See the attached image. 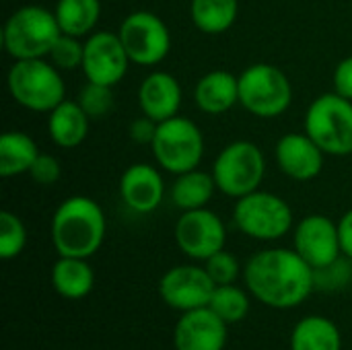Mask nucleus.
Instances as JSON below:
<instances>
[{"mask_svg": "<svg viewBox=\"0 0 352 350\" xmlns=\"http://www.w3.org/2000/svg\"><path fill=\"white\" fill-rule=\"evenodd\" d=\"M39 157L37 142L21 130H8L0 136V175L14 177L29 173Z\"/></svg>", "mask_w": 352, "mask_h": 350, "instance_id": "obj_23", "label": "nucleus"}, {"mask_svg": "<svg viewBox=\"0 0 352 350\" xmlns=\"http://www.w3.org/2000/svg\"><path fill=\"white\" fill-rule=\"evenodd\" d=\"M151 149L161 169L179 175L196 169L202 163L204 134L194 120L175 116L157 126Z\"/></svg>", "mask_w": 352, "mask_h": 350, "instance_id": "obj_8", "label": "nucleus"}, {"mask_svg": "<svg viewBox=\"0 0 352 350\" xmlns=\"http://www.w3.org/2000/svg\"><path fill=\"white\" fill-rule=\"evenodd\" d=\"M293 245L316 272L332 268L342 254L338 223L326 215H307L295 227Z\"/></svg>", "mask_w": 352, "mask_h": 350, "instance_id": "obj_12", "label": "nucleus"}, {"mask_svg": "<svg viewBox=\"0 0 352 350\" xmlns=\"http://www.w3.org/2000/svg\"><path fill=\"white\" fill-rule=\"evenodd\" d=\"M118 35L132 64L157 66L171 50V33L165 21L151 10H134L124 17Z\"/></svg>", "mask_w": 352, "mask_h": 350, "instance_id": "obj_10", "label": "nucleus"}, {"mask_svg": "<svg viewBox=\"0 0 352 350\" xmlns=\"http://www.w3.org/2000/svg\"><path fill=\"white\" fill-rule=\"evenodd\" d=\"M248 291L268 307L293 309L316 287V270L287 248H270L254 254L243 270Z\"/></svg>", "mask_w": 352, "mask_h": 350, "instance_id": "obj_1", "label": "nucleus"}, {"mask_svg": "<svg viewBox=\"0 0 352 350\" xmlns=\"http://www.w3.org/2000/svg\"><path fill=\"white\" fill-rule=\"evenodd\" d=\"M338 233H340V248L342 254L352 260V208L342 215L338 221Z\"/></svg>", "mask_w": 352, "mask_h": 350, "instance_id": "obj_35", "label": "nucleus"}, {"mask_svg": "<svg viewBox=\"0 0 352 350\" xmlns=\"http://www.w3.org/2000/svg\"><path fill=\"white\" fill-rule=\"evenodd\" d=\"M6 87L16 105L35 113H50L66 99L62 70L47 58L14 60L6 74Z\"/></svg>", "mask_w": 352, "mask_h": 350, "instance_id": "obj_4", "label": "nucleus"}, {"mask_svg": "<svg viewBox=\"0 0 352 350\" xmlns=\"http://www.w3.org/2000/svg\"><path fill=\"white\" fill-rule=\"evenodd\" d=\"M91 118L76 99H64L47 113V134L60 149H76L89 134Z\"/></svg>", "mask_w": 352, "mask_h": 350, "instance_id": "obj_20", "label": "nucleus"}, {"mask_svg": "<svg viewBox=\"0 0 352 350\" xmlns=\"http://www.w3.org/2000/svg\"><path fill=\"white\" fill-rule=\"evenodd\" d=\"M138 105L142 116L155 120L157 124L179 116V107H182L179 80L165 70L148 72L138 87Z\"/></svg>", "mask_w": 352, "mask_h": 350, "instance_id": "obj_18", "label": "nucleus"}, {"mask_svg": "<svg viewBox=\"0 0 352 350\" xmlns=\"http://www.w3.org/2000/svg\"><path fill=\"white\" fill-rule=\"evenodd\" d=\"M239 14V0H192L190 19L194 27L206 35L229 31Z\"/></svg>", "mask_w": 352, "mask_h": 350, "instance_id": "obj_25", "label": "nucleus"}, {"mask_svg": "<svg viewBox=\"0 0 352 350\" xmlns=\"http://www.w3.org/2000/svg\"><path fill=\"white\" fill-rule=\"evenodd\" d=\"M194 103L202 113L221 116L239 105V76L229 70H210L194 87Z\"/></svg>", "mask_w": 352, "mask_h": 350, "instance_id": "obj_19", "label": "nucleus"}, {"mask_svg": "<svg viewBox=\"0 0 352 350\" xmlns=\"http://www.w3.org/2000/svg\"><path fill=\"white\" fill-rule=\"evenodd\" d=\"M52 285L60 297L76 301L93 291L95 272L85 258L60 256L52 266Z\"/></svg>", "mask_w": 352, "mask_h": 350, "instance_id": "obj_21", "label": "nucleus"}, {"mask_svg": "<svg viewBox=\"0 0 352 350\" xmlns=\"http://www.w3.org/2000/svg\"><path fill=\"white\" fill-rule=\"evenodd\" d=\"M208 307L225 324H237L250 314V297L243 289L235 285H219L212 293Z\"/></svg>", "mask_w": 352, "mask_h": 350, "instance_id": "obj_27", "label": "nucleus"}, {"mask_svg": "<svg viewBox=\"0 0 352 350\" xmlns=\"http://www.w3.org/2000/svg\"><path fill=\"white\" fill-rule=\"evenodd\" d=\"M27 245V229L21 217L10 210L0 212V258L12 260Z\"/></svg>", "mask_w": 352, "mask_h": 350, "instance_id": "obj_29", "label": "nucleus"}, {"mask_svg": "<svg viewBox=\"0 0 352 350\" xmlns=\"http://www.w3.org/2000/svg\"><path fill=\"white\" fill-rule=\"evenodd\" d=\"M291 350H342L340 330L324 316H307L293 328Z\"/></svg>", "mask_w": 352, "mask_h": 350, "instance_id": "obj_24", "label": "nucleus"}, {"mask_svg": "<svg viewBox=\"0 0 352 350\" xmlns=\"http://www.w3.org/2000/svg\"><path fill=\"white\" fill-rule=\"evenodd\" d=\"M56 19L66 35L89 37L101 19V0H58Z\"/></svg>", "mask_w": 352, "mask_h": 350, "instance_id": "obj_26", "label": "nucleus"}, {"mask_svg": "<svg viewBox=\"0 0 352 350\" xmlns=\"http://www.w3.org/2000/svg\"><path fill=\"white\" fill-rule=\"evenodd\" d=\"M204 268L206 272L210 274V278L214 281V285H233L241 272V266L237 262V258L227 252V250H221L217 252L214 256H210L206 262H204Z\"/></svg>", "mask_w": 352, "mask_h": 350, "instance_id": "obj_31", "label": "nucleus"}, {"mask_svg": "<svg viewBox=\"0 0 352 350\" xmlns=\"http://www.w3.org/2000/svg\"><path fill=\"white\" fill-rule=\"evenodd\" d=\"M107 233L105 212L89 196H70L54 212L50 235L58 256L91 258L103 245Z\"/></svg>", "mask_w": 352, "mask_h": 350, "instance_id": "obj_2", "label": "nucleus"}, {"mask_svg": "<svg viewBox=\"0 0 352 350\" xmlns=\"http://www.w3.org/2000/svg\"><path fill=\"white\" fill-rule=\"evenodd\" d=\"M60 35L62 29L54 10L39 4H25L6 19L2 45L12 60L47 58Z\"/></svg>", "mask_w": 352, "mask_h": 350, "instance_id": "obj_3", "label": "nucleus"}, {"mask_svg": "<svg viewBox=\"0 0 352 350\" xmlns=\"http://www.w3.org/2000/svg\"><path fill=\"white\" fill-rule=\"evenodd\" d=\"M157 126H159V124H157L155 120L142 116V118H136V120L130 124L128 132H130V138H132L134 142H138V144H151L153 138H155V134H157Z\"/></svg>", "mask_w": 352, "mask_h": 350, "instance_id": "obj_34", "label": "nucleus"}, {"mask_svg": "<svg viewBox=\"0 0 352 350\" xmlns=\"http://www.w3.org/2000/svg\"><path fill=\"white\" fill-rule=\"evenodd\" d=\"M210 173L219 192L239 200L260 190V184L266 175V159L256 142L235 140L221 149Z\"/></svg>", "mask_w": 352, "mask_h": 350, "instance_id": "obj_7", "label": "nucleus"}, {"mask_svg": "<svg viewBox=\"0 0 352 350\" xmlns=\"http://www.w3.org/2000/svg\"><path fill=\"white\" fill-rule=\"evenodd\" d=\"M120 196L132 212H155L165 198L161 171L148 163H132L120 177Z\"/></svg>", "mask_w": 352, "mask_h": 350, "instance_id": "obj_17", "label": "nucleus"}, {"mask_svg": "<svg viewBox=\"0 0 352 350\" xmlns=\"http://www.w3.org/2000/svg\"><path fill=\"white\" fill-rule=\"evenodd\" d=\"M130 58L113 31H93L85 39L82 74L89 83L116 87L128 72Z\"/></svg>", "mask_w": 352, "mask_h": 350, "instance_id": "obj_14", "label": "nucleus"}, {"mask_svg": "<svg viewBox=\"0 0 352 350\" xmlns=\"http://www.w3.org/2000/svg\"><path fill=\"white\" fill-rule=\"evenodd\" d=\"M227 326L210 307L182 314L173 330L175 350H225Z\"/></svg>", "mask_w": 352, "mask_h": 350, "instance_id": "obj_16", "label": "nucleus"}, {"mask_svg": "<svg viewBox=\"0 0 352 350\" xmlns=\"http://www.w3.org/2000/svg\"><path fill=\"white\" fill-rule=\"evenodd\" d=\"M217 190L219 188H217L212 173L196 167L192 171L175 175V182L171 184V202L182 212L206 208Z\"/></svg>", "mask_w": 352, "mask_h": 350, "instance_id": "obj_22", "label": "nucleus"}, {"mask_svg": "<svg viewBox=\"0 0 352 350\" xmlns=\"http://www.w3.org/2000/svg\"><path fill=\"white\" fill-rule=\"evenodd\" d=\"M233 223L252 239L276 241L293 229V210L278 194L256 190L235 202Z\"/></svg>", "mask_w": 352, "mask_h": 350, "instance_id": "obj_9", "label": "nucleus"}, {"mask_svg": "<svg viewBox=\"0 0 352 350\" xmlns=\"http://www.w3.org/2000/svg\"><path fill=\"white\" fill-rule=\"evenodd\" d=\"M82 58H85V41L74 35L62 33L58 41L54 43L47 60L62 72H70L76 68H82Z\"/></svg>", "mask_w": 352, "mask_h": 350, "instance_id": "obj_30", "label": "nucleus"}, {"mask_svg": "<svg viewBox=\"0 0 352 350\" xmlns=\"http://www.w3.org/2000/svg\"><path fill=\"white\" fill-rule=\"evenodd\" d=\"M27 175L39 186H54L62 177V165H60V161L56 157L39 153V157L35 159V163H33V167L29 169Z\"/></svg>", "mask_w": 352, "mask_h": 350, "instance_id": "obj_32", "label": "nucleus"}, {"mask_svg": "<svg viewBox=\"0 0 352 350\" xmlns=\"http://www.w3.org/2000/svg\"><path fill=\"white\" fill-rule=\"evenodd\" d=\"M217 285L202 266H173L159 281L161 299L175 311H192L208 307Z\"/></svg>", "mask_w": 352, "mask_h": 350, "instance_id": "obj_13", "label": "nucleus"}, {"mask_svg": "<svg viewBox=\"0 0 352 350\" xmlns=\"http://www.w3.org/2000/svg\"><path fill=\"white\" fill-rule=\"evenodd\" d=\"M78 105L85 109V113L91 120H103L107 118L113 107H116V97H113V87L107 85H97V83H89L78 91L76 95Z\"/></svg>", "mask_w": 352, "mask_h": 350, "instance_id": "obj_28", "label": "nucleus"}, {"mask_svg": "<svg viewBox=\"0 0 352 350\" xmlns=\"http://www.w3.org/2000/svg\"><path fill=\"white\" fill-rule=\"evenodd\" d=\"M293 103V85L274 64L258 62L239 74V105L264 120L283 116Z\"/></svg>", "mask_w": 352, "mask_h": 350, "instance_id": "obj_6", "label": "nucleus"}, {"mask_svg": "<svg viewBox=\"0 0 352 350\" xmlns=\"http://www.w3.org/2000/svg\"><path fill=\"white\" fill-rule=\"evenodd\" d=\"M332 80H334V93L352 101V56L336 64Z\"/></svg>", "mask_w": 352, "mask_h": 350, "instance_id": "obj_33", "label": "nucleus"}, {"mask_svg": "<svg viewBox=\"0 0 352 350\" xmlns=\"http://www.w3.org/2000/svg\"><path fill=\"white\" fill-rule=\"evenodd\" d=\"M303 132L330 157L352 155V101L338 93H324L305 111Z\"/></svg>", "mask_w": 352, "mask_h": 350, "instance_id": "obj_5", "label": "nucleus"}, {"mask_svg": "<svg viewBox=\"0 0 352 350\" xmlns=\"http://www.w3.org/2000/svg\"><path fill=\"white\" fill-rule=\"evenodd\" d=\"M173 237L188 258L206 262L210 256L225 250L227 227L223 219L208 208L184 210L175 223Z\"/></svg>", "mask_w": 352, "mask_h": 350, "instance_id": "obj_11", "label": "nucleus"}, {"mask_svg": "<svg viewBox=\"0 0 352 350\" xmlns=\"http://www.w3.org/2000/svg\"><path fill=\"white\" fill-rule=\"evenodd\" d=\"M274 159L287 177L295 182H311L322 173L326 153L305 132H289L278 138Z\"/></svg>", "mask_w": 352, "mask_h": 350, "instance_id": "obj_15", "label": "nucleus"}]
</instances>
